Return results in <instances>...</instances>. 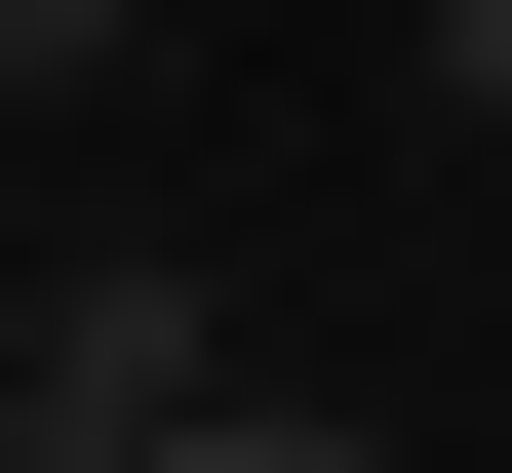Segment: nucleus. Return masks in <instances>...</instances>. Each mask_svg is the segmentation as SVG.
Here are the masks:
<instances>
[{
	"mask_svg": "<svg viewBox=\"0 0 512 473\" xmlns=\"http://www.w3.org/2000/svg\"><path fill=\"white\" fill-rule=\"evenodd\" d=\"M197 395H237V316H197L158 237H119V276H40V316H0V473H158Z\"/></svg>",
	"mask_w": 512,
	"mask_h": 473,
	"instance_id": "obj_1",
	"label": "nucleus"
},
{
	"mask_svg": "<svg viewBox=\"0 0 512 473\" xmlns=\"http://www.w3.org/2000/svg\"><path fill=\"white\" fill-rule=\"evenodd\" d=\"M158 473H394V434H316V395H197V434H158Z\"/></svg>",
	"mask_w": 512,
	"mask_h": 473,
	"instance_id": "obj_2",
	"label": "nucleus"
},
{
	"mask_svg": "<svg viewBox=\"0 0 512 473\" xmlns=\"http://www.w3.org/2000/svg\"><path fill=\"white\" fill-rule=\"evenodd\" d=\"M394 79H434V119H512V0H394Z\"/></svg>",
	"mask_w": 512,
	"mask_h": 473,
	"instance_id": "obj_3",
	"label": "nucleus"
},
{
	"mask_svg": "<svg viewBox=\"0 0 512 473\" xmlns=\"http://www.w3.org/2000/svg\"><path fill=\"white\" fill-rule=\"evenodd\" d=\"M119 40H158V0H0V79H119Z\"/></svg>",
	"mask_w": 512,
	"mask_h": 473,
	"instance_id": "obj_4",
	"label": "nucleus"
}]
</instances>
